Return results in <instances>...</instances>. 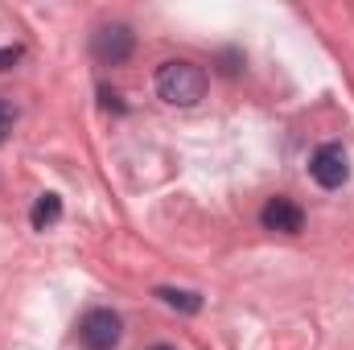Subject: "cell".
<instances>
[{
    "mask_svg": "<svg viewBox=\"0 0 354 350\" xmlns=\"http://www.w3.org/2000/svg\"><path fill=\"white\" fill-rule=\"evenodd\" d=\"M58 219H62V198H58V194H41V198L33 202V210H29V223H33L37 231L54 227Z\"/></svg>",
    "mask_w": 354,
    "mask_h": 350,
    "instance_id": "8992f818",
    "label": "cell"
},
{
    "mask_svg": "<svg viewBox=\"0 0 354 350\" xmlns=\"http://www.w3.org/2000/svg\"><path fill=\"white\" fill-rule=\"evenodd\" d=\"M157 95L174 107H194L202 95H206V71L198 62H185V58H174L157 71Z\"/></svg>",
    "mask_w": 354,
    "mask_h": 350,
    "instance_id": "6da1fadb",
    "label": "cell"
},
{
    "mask_svg": "<svg viewBox=\"0 0 354 350\" xmlns=\"http://www.w3.org/2000/svg\"><path fill=\"white\" fill-rule=\"evenodd\" d=\"M153 350H174V347H165V342H161V347H153Z\"/></svg>",
    "mask_w": 354,
    "mask_h": 350,
    "instance_id": "30bf717a",
    "label": "cell"
},
{
    "mask_svg": "<svg viewBox=\"0 0 354 350\" xmlns=\"http://www.w3.org/2000/svg\"><path fill=\"white\" fill-rule=\"evenodd\" d=\"M132 29L128 25H103V29H95V37H91V50H95V58L103 62V66H120V62H128L132 58Z\"/></svg>",
    "mask_w": 354,
    "mask_h": 350,
    "instance_id": "277c9868",
    "label": "cell"
},
{
    "mask_svg": "<svg viewBox=\"0 0 354 350\" xmlns=\"http://www.w3.org/2000/svg\"><path fill=\"white\" fill-rule=\"evenodd\" d=\"M260 223H264L268 231H280V235H297V231L305 227V210H301L297 202H288V198H272L264 210H260Z\"/></svg>",
    "mask_w": 354,
    "mask_h": 350,
    "instance_id": "5b68a950",
    "label": "cell"
},
{
    "mask_svg": "<svg viewBox=\"0 0 354 350\" xmlns=\"http://www.w3.org/2000/svg\"><path fill=\"white\" fill-rule=\"evenodd\" d=\"M17 58H21V50H17V46H12V50H0V71H8Z\"/></svg>",
    "mask_w": 354,
    "mask_h": 350,
    "instance_id": "9c48e42d",
    "label": "cell"
},
{
    "mask_svg": "<svg viewBox=\"0 0 354 350\" xmlns=\"http://www.w3.org/2000/svg\"><path fill=\"white\" fill-rule=\"evenodd\" d=\"M8 128H12V111H8V103H0V140L8 136Z\"/></svg>",
    "mask_w": 354,
    "mask_h": 350,
    "instance_id": "ba28073f",
    "label": "cell"
},
{
    "mask_svg": "<svg viewBox=\"0 0 354 350\" xmlns=\"http://www.w3.org/2000/svg\"><path fill=\"white\" fill-rule=\"evenodd\" d=\"M79 338H83L87 350H115L120 338H124V322L111 309H91L87 317L79 322Z\"/></svg>",
    "mask_w": 354,
    "mask_h": 350,
    "instance_id": "7a4b0ae2",
    "label": "cell"
},
{
    "mask_svg": "<svg viewBox=\"0 0 354 350\" xmlns=\"http://www.w3.org/2000/svg\"><path fill=\"white\" fill-rule=\"evenodd\" d=\"M157 297H161L169 309H177V313H198V309H202V297L189 293V288H157Z\"/></svg>",
    "mask_w": 354,
    "mask_h": 350,
    "instance_id": "52a82bcc",
    "label": "cell"
},
{
    "mask_svg": "<svg viewBox=\"0 0 354 350\" xmlns=\"http://www.w3.org/2000/svg\"><path fill=\"white\" fill-rule=\"evenodd\" d=\"M309 177L322 185V190H338V185H346V177H351V157H346V149L342 145H322L313 157H309Z\"/></svg>",
    "mask_w": 354,
    "mask_h": 350,
    "instance_id": "3957f363",
    "label": "cell"
}]
</instances>
